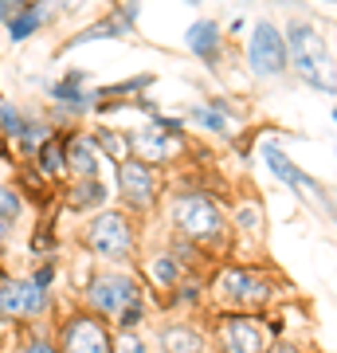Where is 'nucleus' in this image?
<instances>
[{
  "mask_svg": "<svg viewBox=\"0 0 337 353\" xmlns=\"http://www.w3.org/2000/svg\"><path fill=\"white\" fill-rule=\"evenodd\" d=\"M216 283L224 290V299H232V303H263V299H267L263 279L255 275V271H247V267H227Z\"/></svg>",
  "mask_w": 337,
  "mask_h": 353,
  "instance_id": "nucleus-11",
  "label": "nucleus"
},
{
  "mask_svg": "<svg viewBox=\"0 0 337 353\" xmlns=\"http://www.w3.org/2000/svg\"><path fill=\"white\" fill-rule=\"evenodd\" d=\"M43 20H48V12H43V8H36V4H24V8H16V16L8 20V36L20 43V39H28L39 24H43Z\"/></svg>",
  "mask_w": 337,
  "mask_h": 353,
  "instance_id": "nucleus-15",
  "label": "nucleus"
},
{
  "mask_svg": "<svg viewBox=\"0 0 337 353\" xmlns=\"http://www.w3.org/2000/svg\"><path fill=\"white\" fill-rule=\"evenodd\" d=\"M0 126H4L8 138H20V134H24V118H20V110H16V106H0Z\"/></svg>",
  "mask_w": 337,
  "mask_h": 353,
  "instance_id": "nucleus-21",
  "label": "nucleus"
},
{
  "mask_svg": "<svg viewBox=\"0 0 337 353\" xmlns=\"http://www.w3.org/2000/svg\"><path fill=\"white\" fill-rule=\"evenodd\" d=\"M8 232H12V224H8V220H0V240H4Z\"/></svg>",
  "mask_w": 337,
  "mask_h": 353,
  "instance_id": "nucleus-31",
  "label": "nucleus"
},
{
  "mask_svg": "<svg viewBox=\"0 0 337 353\" xmlns=\"http://www.w3.org/2000/svg\"><path fill=\"white\" fill-rule=\"evenodd\" d=\"M118 185H122V196L134 208H150L153 192H157V181H153V169L138 157H122L118 161Z\"/></svg>",
  "mask_w": 337,
  "mask_h": 353,
  "instance_id": "nucleus-8",
  "label": "nucleus"
},
{
  "mask_svg": "<svg viewBox=\"0 0 337 353\" xmlns=\"http://www.w3.org/2000/svg\"><path fill=\"white\" fill-rule=\"evenodd\" d=\"M39 165L48 169V173H59L63 165H67V138H59V141H43L39 145Z\"/></svg>",
  "mask_w": 337,
  "mask_h": 353,
  "instance_id": "nucleus-17",
  "label": "nucleus"
},
{
  "mask_svg": "<svg viewBox=\"0 0 337 353\" xmlns=\"http://www.w3.org/2000/svg\"><path fill=\"white\" fill-rule=\"evenodd\" d=\"M247 63L255 75L275 79L287 71V43H283V32H278L271 20H259L251 28V43H247Z\"/></svg>",
  "mask_w": 337,
  "mask_h": 353,
  "instance_id": "nucleus-3",
  "label": "nucleus"
},
{
  "mask_svg": "<svg viewBox=\"0 0 337 353\" xmlns=\"http://www.w3.org/2000/svg\"><path fill=\"white\" fill-rule=\"evenodd\" d=\"M134 150L141 153L138 161H161L165 153H169V141H165V134H157V130H145V134L134 138Z\"/></svg>",
  "mask_w": 337,
  "mask_h": 353,
  "instance_id": "nucleus-16",
  "label": "nucleus"
},
{
  "mask_svg": "<svg viewBox=\"0 0 337 353\" xmlns=\"http://www.w3.org/2000/svg\"><path fill=\"white\" fill-rule=\"evenodd\" d=\"M181 299H185V303H196V299H200V287H196V290L185 287V290H181Z\"/></svg>",
  "mask_w": 337,
  "mask_h": 353,
  "instance_id": "nucleus-30",
  "label": "nucleus"
},
{
  "mask_svg": "<svg viewBox=\"0 0 337 353\" xmlns=\"http://www.w3.org/2000/svg\"><path fill=\"white\" fill-rule=\"evenodd\" d=\"M24 353H59V350H55L51 341H32V345H28Z\"/></svg>",
  "mask_w": 337,
  "mask_h": 353,
  "instance_id": "nucleus-28",
  "label": "nucleus"
},
{
  "mask_svg": "<svg viewBox=\"0 0 337 353\" xmlns=\"http://www.w3.org/2000/svg\"><path fill=\"white\" fill-rule=\"evenodd\" d=\"M192 122H200V126L216 130V134H224V130H227V122H224V118H220L216 110H208V106H200V110H192Z\"/></svg>",
  "mask_w": 337,
  "mask_h": 353,
  "instance_id": "nucleus-22",
  "label": "nucleus"
},
{
  "mask_svg": "<svg viewBox=\"0 0 337 353\" xmlns=\"http://www.w3.org/2000/svg\"><path fill=\"white\" fill-rule=\"evenodd\" d=\"M20 138H24V145H28V150H39V145L48 141V126H36V122H24V134H20Z\"/></svg>",
  "mask_w": 337,
  "mask_h": 353,
  "instance_id": "nucleus-23",
  "label": "nucleus"
},
{
  "mask_svg": "<svg viewBox=\"0 0 337 353\" xmlns=\"http://www.w3.org/2000/svg\"><path fill=\"white\" fill-rule=\"evenodd\" d=\"M161 353H204V338L192 326H165Z\"/></svg>",
  "mask_w": 337,
  "mask_h": 353,
  "instance_id": "nucleus-13",
  "label": "nucleus"
},
{
  "mask_svg": "<svg viewBox=\"0 0 337 353\" xmlns=\"http://www.w3.org/2000/svg\"><path fill=\"white\" fill-rule=\"evenodd\" d=\"M67 165L75 169L83 181L99 176V157H94V141L87 138H67Z\"/></svg>",
  "mask_w": 337,
  "mask_h": 353,
  "instance_id": "nucleus-14",
  "label": "nucleus"
},
{
  "mask_svg": "<svg viewBox=\"0 0 337 353\" xmlns=\"http://www.w3.org/2000/svg\"><path fill=\"white\" fill-rule=\"evenodd\" d=\"M90 252L106 255V259H130L134 252V224L125 220V212H99L87 228Z\"/></svg>",
  "mask_w": 337,
  "mask_h": 353,
  "instance_id": "nucleus-2",
  "label": "nucleus"
},
{
  "mask_svg": "<svg viewBox=\"0 0 337 353\" xmlns=\"http://www.w3.org/2000/svg\"><path fill=\"white\" fill-rule=\"evenodd\" d=\"M48 306V290L20 283V279H4L0 283V318H16V314H39Z\"/></svg>",
  "mask_w": 337,
  "mask_h": 353,
  "instance_id": "nucleus-9",
  "label": "nucleus"
},
{
  "mask_svg": "<svg viewBox=\"0 0 337 353\" xmlns=\"http://www.w3.org/2000/svg\"><path fill=\"white\" fill-rule=\"evenodd\" d=\"M51 99L59 102V106H71V110H83V106H90V99H94V94H83V90H79L75 83H67V79H63L59 87H51Z\"/></svg>",
  "mask_w": 337,
  "mask_h": 353,
  "instance_id": "nucleus-18",
  "label": "nucleus"
},
{
  "mask_svg": "<svg viewBox=\"0 0 337 353\" xmlns=\"http://www.w3.org/2000/svg\"><path fill=\"white\" fill-rule=\"evenodd\" d=\"M283 43H287L290 67H294V71H298L310 87L325 90V94H334V59H329V48L322 43L318 28L306 24V20H298V24L287 28Z\"/></svg>",
  "mask_w": 337,
  "mask_h": 353,
  "instance_id": "nucleus-1",
  "label": "nucleus"
},
{
  "mask_svg": "<svg viewBox=\"0 0 337 353\" xmlns=\"http://www.w3.org/2000/svg\"><path fill=\"white\" fill-rule=\"evenodd\" d=\"M51 279H55V267H39V271H36V275H32V287H39V290H48L51 287Z\"/></svg>",
  "mask_w": 337,
  "mask_h": 353,
  "instance_id": "nucleus-27",
  "label": "nucleus"
},
{
  "mask_svg": "<svg viewBox=\"0 0 337 353\" xmlns=\"http://www.w3.org/2000/svg\"><path fill=\"white\" fill-rule=\"evenodd\" d=\"M188 48L196 51L200 59L216 63V51H220V24L216 20H196L188 28Z\"/></svg>",
  "mask_w": 337,
  "mask_h": 353,
  "instance_id": "nucleus-12",
  "label": "nucleus"
},
{
  "mask_svg": "<svg viewBox=\"0 0 337 353\" xmlns=\"http://www.w3.org/2000/svg\"><path fill=\"white\" fill-rule=\"evenodd\" d=\"M220 353H267L263 326L243 314H232L220 322Z\"/></svg>",
  "mask_w": 337,
  "mask_h": 353,
  "instance_id": "nucleus-7",
  "label": "nucleus"
},
{
  "mask_svg": "<svg viewBox=\"0 0 337 353\" xmlns=\"http://www.w3.org/2000/svg\"><path fill=\"white\" fill-rule=\"evenodd\" d=\"M263 157H267V165H271V173H275L278 181H287V185L302 189L306 196H314L318 204H325V212H329V196H325V189L318 185V181H314V176H306V173H302V169H298L294 161H287L278 145H271V141H267V145H263Z\"/></svg>",
  "mask_w": 337,
  "mask_h": 353,
  "instance_id": "nucleus-10",
  "label": "nucleus"
},
{
  "mask_svg": "<svg viewBox=\"0 0 337 353\" xmlns=\"http://www.w3.org/2000/svg\"><path fill=\"white\" fill-rule=\"evenodd\" d=\"M141 318H145L141 303H130V306H122V310H118V326H122V330H134V326L141 322Z\"/></svg>",
  "mask_w": 337,
  "mask_h": 353,
  "instance_id": "nucleus-24",
  "label": "nucleus"
},
{
  "mask_svg": "<svg viewBox=\"0 0 337 353\" xmlns=\"http://www.w3.org/2000/svg\"><path fill=\"white\" fill-rule=\"evenodd\" d=\"M106 196V185H102L99 176H87L83 185H79V196L71 201V208H90V204H102Z\"/></svg>",
  "mask_w": 337,
  "mask_h": 353,
  "instance_id": "nucleus-19",
  "label": "nucleus"
},
{
  "mask_svg": "<svg viewBox=\"0 0 337 353\" xmlns=\"http://www.w3.org/2000/svg\"><path fill=\"white\" fill-rule=\"evenodd\" d=\"M87 299L94 310H102V314H118L122 306L138 303V279L134 275H99L94 283H90Z\"/></svg>",
  "mask_w": 337,
  "mask_h": 353,
  "instance_id": "nucleus-5",
  "label": "nucleus"
},
{
  "mask_svg": "<svg viewBox=\"0 0 337 353\" xmlns=\"http://www.w3.org/2000/svg\"><path fill=\"white\" fill-rule=\"evenodd\" d=\"M63 353H114V341L99 318L79 314L63 326Z\"/></svg>",
  "mask_w": 337,
  "mask_h": 353,
  "instance_id": "nucleus-6",
  "label": "nucleus"
},
{
  "mask_svg": "<svg viewBox=\"0 0 337 353\" xmlns=\"http://www.w3.org/2000/svg\"><path fill=\"white\" fill-rule=\"evenodd\" d=\"M16 212H20V196H16L12 189L0 185V220H12Z\"/></svg>",
  "mask_w": 337,
  "mask_h": 353,
  "instance_id": "nucleus-25",
  "label": "nucleus"
},
{
  "mask_svg": "<svg viewBox=\"0 0 337 353\" xmlns=\"http://www.w3.org/2000/svg\"><path fill=\"white\" fill-rule=\"evenodd\" d=\"M239 224H243V228H255V224H259L255 208H243V212H239Z\"/></svg>",
  "mask_w": 337,
  "mask_h": 353,
  "instance_id": "nucleus-29",
  "label": "nucleus"
},
{
  "mask_svg": "<svg viewBox=\"0 0 337 353\" xmlns=\"http://www.w3.org/2000/svg\"><path fill=\"white\" fill-rule=\"evenodd\" d=\"M173 220L181 224V232L196 236V240L220 236V228H224L220 208H216L208 196H200V192H181V196H176L173 201Z\"/></svg>",
  "mask_w": 337,
  "mask_h": 353,
  "instance_id": "nucleus-4",
  "label": "nucleus"
},
{
  "mask_svg": "<svg viewBox=\"0 0 337 353\" xmlns=\"http://www.w3.org/2000/svg\"><path fill=\"white\" fill-rule=\"evenodd\" d=\"M114 353H150V350H145V341H138L134 334H125V338L114 345Z\"/></svg>",
  "mask_w": 337,
  "mask_h": 353,
  "instance_id": "nucleus-26",
  "label": "nucleus"
},
{
  "mask_svg": "<svg viewBox=\"0 0 337 353\" xmlns=\"http://www.w3.org/2000/svg\"><path fill=\"white\" fill-rule=\"evenodd\" d=\"M153 279H157V287H173L176 283V263L169 255H157L153 259Z\"/></svg>",
  "mask_w": 337,
  "mask_h": 353,
  "instance_id": "nucleus-20",
  "label": "nucleus"
}]
</instances>
